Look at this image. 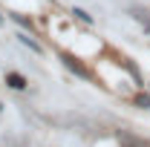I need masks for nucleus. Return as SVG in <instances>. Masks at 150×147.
<instances>
[{
  "label": "nucleus",
  "instance_id": "f03ea898",
  "mask_svg": "<svg viewBox=\"0 0 150 147\" xmlns=\"http://www.w3.org/2000/svg\"><path fill=\"white\" fill-rule=\"evenodd\" d=\"M118 144L121 147H150V141H142V139H136L130 133H118Z\"/></svg>",
  "mask_w": 150,
  "mask_h": 147
},
{
  "label": "nucleus",
  "instance_id": "20e7f679",
  "mask_svg": "<svg viewBox=\"0 0 150 147\" xmlns=\"http://www.w3.org/2000/svg\"><path fill=\"white\" fill-rule=\"evenodd\" d=\"M20 43H26V46H29L32 52H43V49H40V43H35V40H32L29 35H20Z\"/></svg>",
  "mask_w": 150,
  "mask_h": 147
},
{
  "label": "nucleus",
  "instance_id": "423d86ee",
  "mask_svg": "<svg viewBox=\"0 0 150 147\" xmlns=\"http://www.w3.org/2000/svg\"><path fill=\"white\" fill-rule=\"evenodd\" d=\"M136 101H139V104H142V107H150V98H147V95H139V98H136Z\"/></svg>",
  "mask_w": 150,
  "mask_h": 147
},
{
  "label": "nucleus",
  "instance_id": "39448f33",
  "mask_svg": "<svg viewBox=\"0 0 150 147\" xmlns=\"http://www.w3.org/2000/svg\"><path fill=\"white\" fill-rule=\"evenodd\" d=\"M72 15H75L78 20H84V23H93V18H90V15H87L84 9H72Z\"/></svg>",
  "mask_w": 150,
  "mask_h": 147
},
{
  "label": "nucleus",
  "instance_id": "7ed1b4c3",
  "mask_svg": "<svg viewBox=\"0 0 150 147\" xmlns=\"http://www.w3.org/2000/svg\"><path fill=\"white\" fill-rule=\"evenodd\" d=\"M6 84H9L12 90H26V87H29V81L20 72H6Z\"/></svg>",
  "mask_w": 150,
  "mask_h": 147
},
{
  "label": "nucleus",
  "instance_id": "f257e3e1",
  "mask_svg": "<svg viewBox=\"0 0 150 147\" xmlns=\"http://www.w3.org/2000/svg\"><path fill=\"white\" fill-rule=\"evenodd\" d=\"M64 64H67V66H69V69H72V72H78L81 75V78H93V72H90V69H87V66H84V64H78V61H75L72 55H69V52H64Z\"/></svg>",
  "mask_w": 150,
  "mask_h": 147
}]
</instances>
